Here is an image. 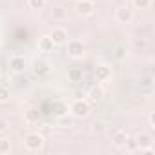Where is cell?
Masks as SVG:
<instances>
[{
  "instance_id": "obj_1",
  "label": "cell",
  "mask_w": 155,
  "mask_h": 155,
  "mask_svg": "<svg viewBox=\"0 0 155 155\" xmlns=\"http://www.w3.org/2000/svg\"><path fill=\"white\" fill-rule=\"evenodd\" d=\"M69 113L75 119H86L91 113V106L86 99H75L69 106Z\"/></svg>"
},
{
  "instance_id": "obj_2",
  "label": "cell",
  "mask_w": 155,
  "mask_h": 155,
  "mask_svg": "<svg viewBox=\"0 0 155 155\" xmlns=\"http://www.w3.org/2000/svg\"><path fill=\"white\" fill-rule=\"evenodd\" d=\"M68 46H66V53H68V57L69 58H82L84 57V53H86V46H84V42L82 40H68L66 42Z\"/></svg>"
},
{
  "instance_id": "obj_3",
  "label": "cell",
  "mask_w": 155,
  "mask_h": 155,
  "mask_svg": "<svg viewBox=\"0 0 155 155\" xmlns=\"http://www.w3.org/2000/svg\"><path fill=\"white\" fill-rule=\"evenodd\" d=\"M24 146L28 151H38L44 146V137L38 131H31L24 137Z\"/></svg>"
},
{
  "instance_id": "obj_4",
  "label": "cell",
  "mask_w": 155,
  "mask_h": 155,
  "mask_svg": "<svg viewBox=\"0 0 155 155\" xmlns=\"http://www.w3.org/2000/svg\"><path fill=\"white\" fill-rule=\"evenodd\" d=\"M75 13L79 17H91L95 13L93 0H77L75 2Z\"/></svg>"
},
{
  "instance_id": "obj_5",
  "label": "cell",
  "mask_w": 155,
  "mask_h": 155,
  "mask_svg": "<svg viewBox=\"0 0 155 155\" xmlns=\"http://www.w3.org/2000/svg\"><path fill=\"white\" fill-rule=\"evenodd\" d=\"M9 69H11L13 73H17V75L24 73V71L28 69V62H26V58L20 57V55H11V58H9Z\"/></svg>"
},
{
  "instance_id": "obj_6",
  "label": "cell",
  "mask_w": 155,
  "mask_h": 155,
  "mask_svg": "<svg viewBox=\"0 0 155 155\" xmlns=\"http://www.w3.org/2000/svg\"><path fill=\"white\" fill-rule=\"evenodd\" d=\"M115 18H117V22H120V24H130V22L133 20V9H131L130 6H120V8H117Z\"/></svg>"
},
{
  "instance_id": "obj_7",
  "label": "cell",
  "mask_w": 155,
  "mask_h": 155,
  "mask_svg": "<svg viewBox=\"0 0 155 155\" xmlns=\"http://www.w3.org/2000/svg\"><path fill=\"white\" fill-rule=\"evenodd\" d=\"M95 79L97 82H106L111 79V68L108 64H99L95 68Z\"/></svg>"
},
{
  "instance_id": "obj_8",
  "label": "cell",
  "mask_w": 155,
  "mask_h": 155,
  "mask_svg": "<svg viewBox=\"0 0 155 155\" xmlns=\"http://www.w3.org/2000/svg\"><path fill=\"white\" fill-rule=\"evenodd\" d=\"M49 37L53 38L55 46H62V44L68 42V31H66L64 28H53V31H51Z\"/></svg>"
},
{
  "instance_id": "obj_9",
  "label": "cell",
  "mask_w": 155,
  "mask_h": 155,
  "mask_svg": "<svg viewBox=\"0 0 155 155\" xmlns=\"http://www.w3.org/2000/svg\"><path fill=\"white\" fill-rule=\"evenodd\" d=\"M128 137H130V135H128L124 130H117V131L113 133V137H111V144H113L115 148L122 150L124 144H126V140H128Z\"/></svg>"
},
{
  "instance_id": "obj_10",
  "label": "cell",
  "mask_w": 155,
  "mask_h": 155,
  "mask_svg": "<svg viewBox=\"0 0 155 155\" xmlns=\"http://www.w3.org/2000/svg\"><path fill=\"white\" fill-rule=\"evenodd\" d=\"M53 48H55V42L49 35H44L38 38V51L40 53H49V51H53Z\"/></svg>"
},
{
  "instance_id": "obj_11",
  "label": "cell",
  "mask_w": 155,
  "mask_h": 155,
  "mask_svg": "<svg viewBox=\"0 0 155 155\" xmlns=\"http://www.w3.org/2000/svg\"><path fill=\"white\" fill-rule=\"evenodd\" d=\"M102 99H104V90H102L101 86H93V88L88 91V102H91V104H99Z\"/></svg>"
},
{
  "instance_id": "obj_12",
  "label": "cell",
  "mask_w": 155,
  "mask_h": 155,
  "mask_svg": "<svg viewBox=\"0 0 155 155\" xmlns=\"http://www.w3.org/2000/svg\"><path fill=\"white\" fill-rule=\"evenodd\" d=\"M49 73V64L48 62H37L33 66V75L38 77V79H42V77H46Z\"/></svg>"
},
{
  "instance_id": "obj_13",
  "label": "cell",
  "mask_w": 155,
  "mask_h": 155,
  "mask_svg": "<svg viewBox=\"0 0 155 155\" xmlns=\"http://www.w3.org/2000/svg\"><path fill=\"white\" fill-rule=\"evenodd\" d=\"M135 140H137L139 150H144V148H148V146H151V144H153V139H151V135H150V133H140V135H137V137H135Z\"/></svg>"
},
{
  "instance_id": "obj_14",
  "label": "cell",
  "mask_w": 155,
  "mask_h": 155,
  "mask_svg": "<svg viewBox=\"0 0 155 155\" xmlns=\"http://www.w3.org/2000/svg\"><path fill=\"white\" fill-rule=\"evenodd\" d=\"M51 18H53V20H66V18H68V13H66L64 8L53 6V8H51Z\"/></svg>"
},
{
  "instance_id": "obj_15",
  "label": "cell",
  "mask_w": 155,
  "mask_h": 155,
  "mask_svg": "<svg viewBox=\"0 0 155 155\" xmlns=\"http://www.w3.org/2000/svg\"><path fill=\"white\" fill-rule=\"evenodd\" d=\"M68 79H69L71 82H81V79H82V71H81L79 68H73V69H69V73H68Z\"/></svg>"
},
{
  "instance_id": "obj_16",
  "label": "cell",
  "mask_w": 155,
  "mask_h": 155,
  "mask_svg": "<svg viewBox=\"0 0 155 155\" xmlns=\"http://www.w3.org/2000/svg\"><path fill=\"white\" fill-rule=\"evenodd\" d=\"M11 151V142L6 137H0V155H8Z\"/></svg>"
},
{
  "instance_id": "obj_17",
  "label": "cell",
  "mask_w": 155,
  "mask_h": 155,
  "mask_svg": "<svg viewBox=\"0 0 155 155\" xmlns=\"http://www.w3.org/2000/svg\"><path fill=\"white\" fill-rule=\"evenodd\" d=\"M53 111H55L57 117H62V115L68 113V106H66L64 102H55V104H53Z\"/></svg>"
},
{
  "instance_id": "obj_18",
  "label": "cell",
  "mask_w": 155,
  "mask_h": 155,
  "mask_svg": "<svg viewBox=\"0 0 155 155\" xmlns=\"http://www.w3.org/2000/svg\"><path fill=\"white\" fill-rule=\"evenodd\" d=\"M9 97H11L9 88H8V86H0V104L9 102Z\"/></svg>"
},
{
  "instance_id": "obj_19",
  "label": "cell",
  "mask_w": 155,
  "mask_h": 155,
  "mask_svg": "<svg viewBox=\"0 0 155 155\" xmlns=\"http://www.w3.org/2000/svg\"><path fill=\"white\" fill-rule=\"evenodd\" d=\"M48 4V0H28V6L31 9H44Z\"/></svg>"
},
{
  "instance_id": "obj_20",
  "label": "cell",
  "mask_w": 155,
  "mask_h": 155,
  "mask_svg": "<svg viewBox=\"0 0 155 155\" xmlns=\"http://www.w3.org/2000/svg\"><path fill=\"white\" fill-rule=\"evenodd\" d=\"M122 150H126V151H137L139 150V146H137V140L135 139H131V137H128V140H126V144H124V148Z\"/></svg>"
},
{
  "instance_id": "obj_21",
  "label": "cell",
  "mask_w": 155,
  "mask_h": 155,
  "mask_svg": "<svg viewBox=\"0 0 155 155\" xmlns=\"http://www.w3.org/2000/svg\"><path fill=\"white\" fill-rule=\"evenodd\" d=\"M135 9H148L151 6V0H131Z\"/></svg>"
},
{
  "instance_id": "obj_22",
  "label": "cell",
  "mask_w": 155,
  "mask_h": 155,
  "mask_svg": "<svg viewBox=\"0 0 155 155\" xmlns=\"http://www.w3.org/2000/svg\"><path fill=\"white\" fill-rule=\"evenodd\" d=\"M91 131H93L95 135H101V133H104V131H106V124H104V122H93Z\"/></svg>"
},
{
  "instance_id": "obj_23",
  "label": "cell",
  "mask_w": 155,
  "mask_h": 155,
  "mask_svg": "<svg viewBox=\"0 0 155 155\" xmlns=\"http://www.w3.org/2000/svg\"><path fill=\"white\" fill-rule=\"evenodd\" d=\"M126 55H128V49H126L124 46H119L117 51H115V58H117V60H124Z\"/></svg>"
},
{
  "instance_id": "obj_24",
  "label": "cell",
  "mask_w": 155,
  "mask_h": 155,
  "mask_svg": "<svg viewBox=\"0 0 155 155\" xmlns=\"http://www.w3.org/2000/svg\"><path fill=\"white\" fill-rule=\"evenodd\" d=\"M9 130V122L6 119H0V133H6Z\"/></svg>"
},
{
  "instance_id": "obj_25",
  "label": "cell",
  "mask_w": 155,
  "mask_h": 155,
  "mask_svg": "<svg viewBox=\"0 0 155 155\" xmlns=\"http://www.w3.org/2000/svg\"><path fill=\"white\" fill-rule=\"evenodd\" d=\"M148 124H150V128H151V130H155V113H153V111L148 115Z\"/></svg>"
},
{
  "instance_id": "obj_26",
  "label": "cell",
  "mask_w": 155,
  "mask_h": 155,
  "mask_svg": "<svg viewBox=\"0 0 155 155\" xmlns=\"http://www.w3.org/2000/svg\"><path fill=\"white\" fill-rule=\"evenodd\" d=\"M73 97H75V99H84L86 95H84L82 91H73Z\"/></svg>"
},
{
  "instance_id": "obj_27",
  "label": "cell",
  "mask_w": 155,
  "mask_h": 155,
  "mask_svg": "<svg viewBox=\"0 0 155 155\" xmlns=\"http://www.w3.org/2000/svg\"><path fill=\"white\" fill-rule=\"evenodd\" d=\"M26 119H28V120H33V119H35V113H33V110H29V111H28Z\"/></svg>"
},
{
  "instance_id": "obj_28",
  "label": "cell",
  "mask_w": 155,
  "mask_h": 155,
  "mask_svg": "<svg viewBox=\"0 0 155 155\" xmlns=\"http://www.w3.org/2000/svg\"><path fill=\"white\" fill-rule=\"evenodd\" d=\"M146 44H148L146 40H137V46H139V48H146Z\"/></svg>"
},
{
  "instance_id": "obj_29",
  "label": "cell",
  "mask_w": 155,
  "mask_h": 155,
  "mask_svg": "<svg viewBox=\"0 0 155 155\" xmlns=\"http://www.w3.org/2000/svg\"><path fill=\"white\" fill-rule=\"evenodd\" d=\"M142 84H144V86H150V84H151V77H148V79H144V81H142Z\"/></svg>"
}]
</instances>
